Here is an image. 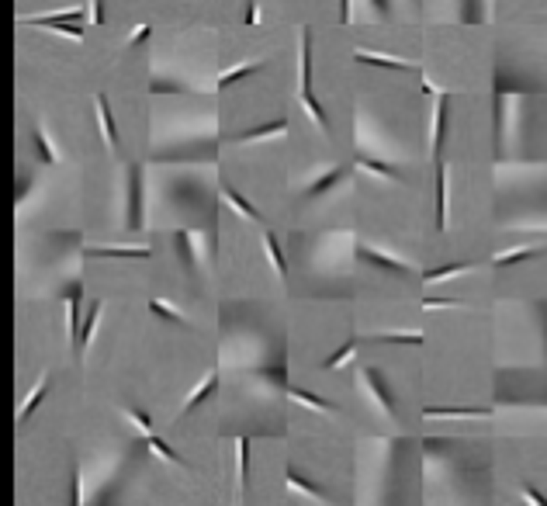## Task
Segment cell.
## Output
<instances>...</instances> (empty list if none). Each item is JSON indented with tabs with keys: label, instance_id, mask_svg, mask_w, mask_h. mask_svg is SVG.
Here are the masks:
<instances>
[{
	"label": "cell",
	"instance_id": "6da1fadb",
	"mask_svg": "<svg viewBox=\"0 0 547 506\" xmlns=\"http://www.w3.org/2000/svg\"><path fill=\"white\" fill-rule=\"evenodd\" d=\"M17 24H28V28H49L56 35H66L73 42H84V28L77 21H63V17H52V14H38V17H17Z\"/></svg>",
	"mask_w": 547,
	"mask_h": 506
},
{
	"label": "cell",
	"instance_id": "7a4b0ae2",
	"mask_svg": "<svg viewBox=\"0 0 547 506\" xmlns=\"http://www.w3.org/2000/svg\"><path fill=\"white\" fill-rule=\"evenodd\" d=\"M354 59H357V63H367V66H381V70H398V73H412V70H416V66H412V63H405V59L377 56V52H364V49H357V52H354Z\"/></svg>",
	"mask_w": 547,
	"mask_h": 506
},
{
	"label": "cell",
	"instance_id": "3957f363",
	"mask_svg": "<svg viewBox=\"0 0 547 506\" xmlns=\"http://www.w3.org/2000/svg\"><path fill=\"white\" fill-rule=\"evenodd\" d=\"M97 118H100V132H104V142L107 149H118V132H114V114H111V104L104 94H97Z\"/></svg>",
	"mask_w": 547,
	"mask_h": 506
},
{
	"label": "cell",
	"instance_id": "277c9868",
	"mask_svg": "<svg viewBox=\"0 0 547 506\" xmlns=\"http://www.w3.org/2000/svg\"><path fill=\"white\" fill-rule=\"evenodd\" d=\"M45 392H49V375H42L35 385H31V392H28V399L21 403V409H17V423H28V416L35 412V405L45 399Z\"/></svg>",
	"mask_w": 547,
	"mask_h": 506
},
{
	"label": "cell",
	"instance_id": "5b68a950",
	"mask_svg": "<svg viewBox=\"0 0 547 506\" xmlns=\"http://www.w3.org/2000/svg\"><path fill=\"white\" fill-rule=\"evenodd\" d=\"M544 253V246L537 250V246H516V250H502V253H495L492 257V267H509V264H520V260H530V257H541Z\"/></svg>",
	"mask_w": 547,
	"mask_h": 506
},
{
	"label": "cell",
	"instance_id": "8992f818",
	"mask_svg": "<svg viewBox=\"0 0 547 506\" xmlns=\"http://www.w3.org/2000/svg\"><path fill=\"white\" fill-rule=\"evenodd\" d=\"M215 389H218V371H211V375H208V378H204V382H201V385H197V389L187 396L183 412H194V409L204 403V399H211V396H215Z\"/></svg>",
	"mask_w": 547,
	"mask_h": 506
},
{
	"label": "cell",
	"instance_id": "52a82bcc",
	"mask_svg": "<svg viewBox=\"0 0 547 506\" xmlns=\"http://www.w3.org/2000/svg\"><path fill=\"white\" fill-rule=\"evenodd\" d=\"M357 253H361V257H367L370 264L384 267V271H402V274L409 271V264H405V260H395V257H388L384 250H374V246H357Z\"/></svg>",
	"mask_w": 547,
	"mask_h": 506
},
{
	"label": "cell",
	"instance_id": "ba28073f",
	"mask_svg": "<svg viewBox=\"0 0 547 506\" xmlns=\"http://www.w3.org/2000/svg\"><path fill=\"white\" fill-rule=\"evenodd\" d=\"M481 419L488 416V409H423V419Z\"/></svg>",
	"mask_w": 547,
	"mask_h": 506
},
{
	"label": "cell",
	"instance_id": "9c48e42d",
	"mask_svg": "<svg viewBox=\"0 0 547 506\" xmlns=\"http://www.w3.org/2000/svg\"><path fill=\"white\" fill-rule=\"evenodd\" d=\"M437 229H447V167H437Z\"/></svg>",
	"mask_w": 547,
	"mask_h": 506
},
{
	"label": "cell",
	"instance_id": "30bf717a",
	"mask_svg": "<svg viewBox=\"0 0 547 506\" xmlns=\"http://www.w3.org/2000/svg\"><path fill=\"white\" fill-rule=\"evenodd\" d=\"M264 250H267V257H271L274 271H277V278L284 281L287 278V260H284V253H280V243H277V236H274L271 229H264Z\"/></svg>",
	"mask_w": 547,
	"mask_h": 506
},
{
	"label": "cell",
	"instance_id": "8fae6325",
	"mask_svg": "<svg viewBox=\"0 0 547 506\" xmlns=\"http://www.w3.org/2000/svg\"><path fill=\"white\" fill-rule=\"evenodd\" d=\"M287 132V118H277L271 125H260V128H250V132H243L239 135V142L246 146V142H257V139H274V135H284Z\"/></svg>",
	"mask_w": 547,
	"mask_h": 506
},
{
	"label": "cell",
	"instance_id": "7c38bea8",
	"mask_svg": "<svg viewBox=\"0 0 547 506\" xmlns=\"http://www.w3.org/2000/svg\"><path fill=\"white\" fill-rule=\"evenodd\" d=\"M467 271H474V264H471V260H464V264H447V267L426 271V274H423V285H437V281H447V278H457V274H467Z\"/></svg>",
	"mask_w": 547,
	"mask_h": 506
},
{
	"label": "cell",
	"instance_id": "4fadbf2b",
	"mask_svg": "<svg viewBox=\"0 0 547 506\" xmlns=\"http://www.w3.org/2000/svg\"><path fill=\"white\" fill-rule=\"evenodd\" d=\"M301 91H312V31L301 28Z\"/></svg>",
	"mask_w": 547,
	"mask_h": 506
},
{
	"label": "cell",
	"instance_id": "5bb4252c",
	"mask_svg": "<svg viewBox=\"0 0 547 506\" xmlns=\"http://www.w3.org/2000/svg\"><path fill=\"white\" fill-rule=\"evenodd\" d=\"M260 66H264V63H243V66H232V70H225V73L218 77V91H225V87H232V84H239V80H246V77L260 73Z\"/></svg>",
	"mask_w": 547,
	"mask_h": 506
},
{
	"label": "cell",
	"instance_id": "9a60e30c",
	"mask_svg": "<svg viewBox=\"0 0 547 506\" xmlns=\"http://www.w3.org/2000/svg\"><path fill=\"white\" fill-rule=\"evenodd\" d=\"M100 308H104L100 302H93L91 308H87V319H84V326H80V336H77V354H84V350H87V343H91L93 329H97V319H100Z\"/></svg>",
	"mask_w": 547,
	"mask_h": 506
},
{
	"label": "cell",
	"instance_id": "2e32d148",
	"mask_svg": "<svg viewBox=\"0 0 547 506\" xmlns=\"http://www.w3.org/2000/svg\"><path fill=\"white\" fill-rule=\"evenodd\" d=\"M91 253L93 257H135V260L153 257V250H146V246H97Z\"/></svg>",
	"mask_w": 547,
	"mask_h": 506
},
{
	"label": "cell",
	"instance_id": "e0dca14e",
	"mask_svg": "<svg viewBox=\"0 0 547 506\" xmlns=\"http://www.w3.org/2000/svg\"><path fill=\"white\" fill-rule=\"evenodd\" d=\"M222 198L229 202V208H236V211H239L243 218H260V211H257L253 204L246 202V198H243L239 191H232V188H222Z\"/></svg>",
	"mask_w": 547,
	"mask_h": 506
},
{
	"label": "cell",
	"instance_id": "ac0fdd59",
	"mask_svg": "<svg viewBox=\"0 0 547 506\" xmlns=\"http://www.w3.org/2000/svg\"><path fill=\"white\" fill-rule=\"evenodd\" d=\"M287 396H291V399H298L301 405H308L312 412H333V405L326 403V399H319V396H312V392H305V389H294V385H291V389H287Z\"/></svg>",
	"mask_w": 547,
	"mask_h": 506
},
{
	"label": "cell",
	"instance_id": "d6986e66",
	"mask_svg": "<svg viewBox=\"0 0 547 506\" xmlns=\"http://www.w3.org/2000/svg\"><path fill=\"white\" fill-rule=\"evenodd\" d=\"M146 447H149L156 458H163V461H170V465H181V468H183L181 454H177V451H170V447H167V444H163L156 433H146Z\"/></svg>",
	"mask_w": 547,
	"mask_h": 506
},
{
	"label": "cell",
	"instance_id": "ffe728a7",
	"mask_svg": "<svg viewBox=\"0 0 547 506\" xmlns=\"http://www.w3.org/2000/svg\"><path fill=\"white\" fill-rule=\"evenodd\" d=\"M301 104H305V111L312 114V121L322 128V132H329V118H326V111H322V104L312 98V91H301Z\"/></svg>",
	"mask_w": 547,
	"mask_h": 506
},
{
	"label": "cell",
	"instance_id": "44dd1931",
	"mask_svg": "<svg viewBox=\"0 0 547 506\" xmlns=\"http://www.w3.org/2000/svg\"><path fill=\"white\" fill-rule=\"evenodd\" d=\"M444 125H447V98H440L433 107V149H440L444 142Z\"/></svg>",
	"mask_w": 547,
	"mask_h": 506
},
{
	"label": "cell",
	"instance_id": "7402d4cb",
	"mask_svg": "<svg viewBox=\"0 0 547 506\" xmlns=\"http://www.w3.org/2000/svg\"><path fill=\"white\" fill-rule=\"evenodd\" d=\"M364 382H367V389H370V396H374L377 405H381V412H384V416H391V412H395V405H391V399L381 392V385H377V378H374V371H370V368L364 371Z\"/></svg>",
	"mask_w": 547,
	"mask_h": 506
},
{
	"label": "cell",
	"instance_id": "603a6c76",
	"mask_svg": "<svg viewBox=\"0 0 547 506\" xmlns=\"http://www.w3.org/2000/svg\"><path fill=\"white\" fill-rule=\"evenodd\" d=\"M357 167L367 170V174H374V177H384V181H398L402 174H395L388 163H374V160H367V156H357Z\"/></svg>",
	"mask_w": 547,
	"mask_h": 506
},
{
	"label": "cell",
	"instance_id": "cb8c5ba5",
	"mask_svg": "<svg viewBox=\"0 0 547 506\" xmlns=\"http://www.w3.org/2000/svg\"><path fill=\"white\" fill-rule=\"evenodd\" d=\"M66 308H70V340H77L80 336V326H77V319H80V285H73V292L66 299Z\"/></svg>",
	"mask_w": 547,
	"mask_h": 506
},
{
	"label": "cell",
	"instance_id": "d4e9b609",
	"mask_svg": "<svg viewBox=\"0 0 547 506\" xmlns=\"http://www.w3.org/2000/svg\"><path fill=\"white\" fill-rule=\"evenodd\" d=\"M149 312H156L160 319H170V322H181V326H187V319H183V315L170 302H163V299H149Z\"/></svg>",
	"mask_w": 547,
	"mask_h": 506
},
{
	"label": "cell",
	"instance_id": "484cf974",
	"mask_svg": "<svg viewBox=\"0 0 547 506\" xmlns=\"http://www.w3.org/2000/svg\"><path fill=\"white\" fill-rule=\"evenodd\" d=\"M343 174H347V167H333V170H329L326 177H319V181H315V184L308 188V198H315V195H322V191H329V188H333V184H336V181H340Z\"/></svg>",
	"mask_w": 547,
	"mask_h": 506
},
{
	"label": "cell",
	"instance_id": "4316f807",
	"mask_svg": "<svg viewBox=\"0 0 547 506\" xmlns=\"http://www.w3.org/2000/svg\"><path fill=\"white\" fill-rule=\"evenodd\" d=\"M354 350H357V340H347V343H343V347H340V350H336V354L326 361V364H322V368H326V371H336V368H343V364L354 357Z\"/></svg>",
	"mask_w": 547,
	"mask_h": 506
},
{
	"label": "cell",
	"instance_id": "83f0119b",
	"mask_svg": "<svg viewBox=\"0 0 547 506\" xmlns=\"http://www.w3.org/2000/svg\"><path fill=\"white\" fill-rule=\"evenodd\" d=\"M35 146H38V156H42V163H59V153L52 149V142H49V135H45L42 128H35Z\"/></svg>",
	"mask_w": 547,
	"mask_h": 506
},
{
	"label": "cell",
	"instance_id": "f1b7e54d",
	"mask_svg": "<svg viewBox=\"0 0 547 506\" xmlns=\"http://www.w3.org/2000/svg\"><path fill=\"white\" fill-rule=\"evenodd\" d=\"M374 340H381V343H423L426 336H423L419 329H412V333H381V336H374Z\"/></svg>",
	"mask_w": 547,
	"mask_h": 506
},
{
	"label": "cell",
	"instance_id": "f546056e",
	"mask_svg": "<svg viewBox=\"0 0 547 506\" xmlns=\"http://www.w3.org/2000/svg\"><path fill=\"white\" fill-rule=\"evenodd\" d=\"M284 482H287V489H298V493H305V496H312V500H326L315 486H308V482H305V479H298L294 472H287V479H284Z\"/></svg>",
	"mask_w": 547,
	"mask_h": 506
},
{
	"label": "cell",
	"instance_id": "4dcf8cb0",
	"mask_svg": "<svg viewBox=\"0 0 547 506\" xmlns=\"http://www.w3.org/2000/svg\"><path fill=\"white\" fill-rule=\"evenodd\" d=\"M250 475V437H239V482Z\"/></svg>",
	"mask_w": 547,
	"mask_h": 506
},
{
	"label": "cell",
	"instance_id": "1f68e13d",
	"mask_svg": "<svg viewBox=\"0 0 547 506\" xmlns=\"http://www.w3.org/2000/svg\"><path fill=\"white\" fill-rule=\"evenodd\" d=\"M125 416H128V419H132L142 433H153V419H149L146 412H139V409H125Z\"/></svg>",
	"mask_w": 547,
	"mask_h": 506
},
{
	"label": "cell",
	"instance_id": "d6a6232c",
	"mask_svg": "<svg viewBox=\"0 0 547 506\" xmlns=\"http://www.w3.org/2000/svg\"><path fill=\"white\" fill-rule=\"evenodd\" d=\"M454 305H460L457 299H423V308L430 312V308H454Z\"/></svg>",
	"mask_w": 547,
	"mask_h": 506
},
{
	"label": "cell",
	"instance_id": "836d02e7",
	"mask_svg": "<svg viewBox=\"0 0 547 506\" xmlns=\"http://www.w3.org/2000/svg\"><path fill=\"white\" fill-rule=\"evenodd\" d=\"M149 35H153V28H149V24H139V28L132 31V38H128V45H142V42H146Z\"/></svg>",
	"mask_w": 547,
	"mask_h": 506
},
{
	"label": "cell",
	"instance_id": "e575fe53",
	"mask_svg": "<svg viewBox=\"0 0 547 506\" xmlns=\"http://www.w3.org/2000/svg\"><path fill=\"white\" fill-rule=\"evenodd\" d=\"M520 496H523L527 503H534V506H547V500H544V496H541V493H534V489H527V486L520 489Z\"/></svg>",
	"mask_w": 547,
	"mask_h": 506
},
{
	"label": "cell",
	"instance_id": "d590c367",
	"mask_svg": "<svg viewBox=\"0 0 547 506\" xmlns=\"http://www.w3.org/2000/svg\"><path fill=\"white\" fill-rule=\"evenodd\" d=\"M260 21V10H257V0H246V24H257Z\"/></svg>",
	"mask_w": 547,
	"mask_h": 506
},
{
	"label": "cell",
	"instance_id": "8d00e7d4",
	"mask_svg": "<svg viewBox=\"0 0 547 506\" xmlns=\"http://www.w3.org/2000/svg\"><path fill=\"white\" fill-rule=\"evenodd\" d=\"M340 21H354V10H350V0H340Z\"/></svg>",
	"mask_w": 547,
	"mask_h": 506
},
{
	"label": "cell",
	"instance_id": "74e56055",
	"mask_svg": "<svg viewBox=\"0 0 547 506\" xmlns=\"http://www.w3.org/2000/svg\"><path fill=\"white\" fill-rule=\"evenodd\" d=\"M91 7H93V10H91V17L97 21V24H104V14H100V0H91Z\"/></svg>",
	"mask_w": 547,
	"mask_h": 506
}]
</instances>
